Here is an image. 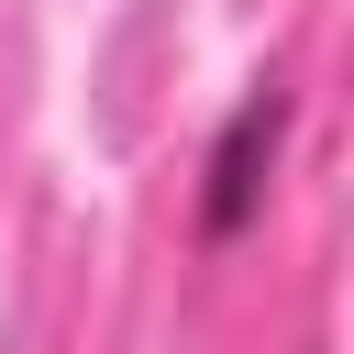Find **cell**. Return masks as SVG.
I'll return each instance as SVG.
<instances>
[{
  "mask_svg": "<svg viewBox=\"0 0 354 354\" xmlns=\"http://www.w3.org/2000/svg\"><path fill=\"white\" fill-rule=\"evenodd\" d=\"M288 133H299V88H288V77H254V88L221 111V133H210V155H199V199H188V232H199L210 254L266 221V188H277Z\"/></svg>",
  "mask_w": 354,
  "mask_h": 354,
  "instance_id": "1",
  "label": "cell"
}]
</instances>
